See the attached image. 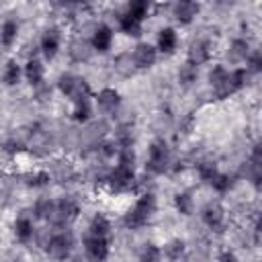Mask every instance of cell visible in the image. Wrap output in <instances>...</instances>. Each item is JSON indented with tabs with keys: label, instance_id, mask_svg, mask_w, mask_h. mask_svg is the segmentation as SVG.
Here are the masks:
<instances>
[{
	"label": "cell",
	"instance_id": "6da1fadb",
	"mask_svg": "<svg viewBox=\"0 0 262 262\" xmlns=\"http://www.w3.org/2000/svg\"><path fill=\"white\" fill-rule=\"evenodd\" d=\"M154 211H156V196H154L151 192H143V194L135 201V205L127 211V215H125V225L131 227V229L143 227V225L149 221V217L154 215Z\"/></svg>",
	"mask_w": 262,
	"mask_h": 262
},
{
	"label": "cell",
	"instance_id": "7a4b0ae2",
	"mask_svg": "<svg viewBox=\"0 0 262 262\" xmlns=\"http://www.w3.org/2000/svg\"><path fill=\"white\" fill-rule=\"evenodd\" d=\"M80 213V207L76 201L72 199H59V201H51V207H49V213H47V221L51 225H68L70 221H74Z\"/></svg>",
	"mask_w": 262,
	"mask_h": 262
},
{
	"label": "cell",
	"instance_id": "3957f363",
	"mask_svg": "<svg viewBox=\"0 0 262 262\" xmlns=\"http://www.w3.org/2000/svg\"><path fill=\"white\" fill-rule=\"evenodd\" d=\"M57 86H59V90H61L72 102L82 100V98H88V94H90V88H88L86 80L80 78V76H74V74H63V76H59Z\"/></svg>",
	"mask_w": 262,
	"mask_h": 262
},
{
	"label": "cell",
	"instance_id": "277c9868",
	"mask_svg": "<svg viewBox=\"0 0 262 262\" xmlns=\"http://www.w3.org/2000/svg\"><path fill=\"white\" fill-rule=\"evenodd\" d=\"M170 166V151H168V145L162 141V139H156L149 147V158H147V172L151 174H164Z\"/></svg>",
	"mask_w": 262,
	"mask_h": 262
},
{
	"label": "cell",
	"instance_id": "5b68a950",
	"mask_svg": "<svg viewBox=\"0 0 262 262\" xmlns=\"http://www.w3.org/2000/svg\"><path fill=\"white\" fill-rule=\"evenodd\" d=\"M108 186L115 190V192H125V190H131L133 182H135V174H133V168H127V166H115L108 176Z\"/></svg>",
	"mask_w": 262,
	"mask_h": 262
},
{
	"label": "cell",
	"instance_id": "8992f818",
	"mask_svg": "<svg viewBox=\"0 0 262 262\" xmlns=\"http://www.w3.org/2000/svg\"><path fill=\"white\" fill-rule=\"evenodd\" d=\"M45 250H47V254L53 260H66L70 256V250H72V237H70V233L57 231V233L49 235V239L45 244Z\"/></svg>",
	"mask_w": 262,
	"mask_h": 262
},
{
	"label": "cell",
	"instance_id": "52a82bcc",
	"mask_svg": "<svg viewBox=\"0 0 262 262\" xmlns=\"http://www.w3.org/2000/svg\"><path fill=\"white\" fill-rule=\"evenodd\" d=\"M84 250L90 262H104L108 258V242L106 237H98V235H86L84 237Z\"/></svg>",
	"mask_w": 262,
	"mask_h": 262
},
{
	"label": "cell",
	"instance_id": "ba28073f",
	"mask_svg": "<svg viewBox=\"0 0 262 262\" xmlns=\"http://www.w3.org/2000/svg\"><path fill=\"white\" fill-rule=\"evenodd\" d=\"M156 57H158V49L149 43H139L135 49H133V66L139 68V70H145V68H151L156 63Z\"/></svg>",
	"mask_w": 262,
	"mask_h": 262
},
{
	"label": "cell",
	"instance_id": "9c48e42d",
	"mask_svg": "<svg viewBox=\"0 0 262 262\" xmlns=\"http://www.w3.org/2000/svg\"><path fill=\"white\" fill-rule=\"evenodd\" d=\"M203 221L211 227V229H215V231H223V225H225V211H223V207L219 205V203H207L205 207H203Z\"/></svg>",
	"mask_w": 262,
	"mask_h": 262
},
{
	"label": "cell",
	"instance_id": "30bf717a",
	"mask_svg": "<svg viewBox=\"0 0 262 262\" xmlns=\"http://www.w3.org/2000/svg\"><path fill=\"white\" fill-rule=\"evenodd\" d=\"M61 45V33L59 29H47L41 37V51L47 59H53L57 55V49Z\"/></svg>",
	"mask_w": 262,
	"mask_h": 262
},
{
	"label": "cell",
	"instance_id": "8fae6325",
	"mask_svg": "<svg viewBox=\"0 0 262 262\" xmlns=\"http://www.w3.org/2000/svg\"><path fill=\"white\" fill-rule=\"evenodd\" d=\"M90 45H92L96 51H100V53L108 51L111 45H113V29H111L108 25H98V27H94Z\"/></svg>",
	"mask_w": 262,
	"mask_h": 262
},
{
	"label": "cell",
	"instance_id": "7c38bea8",
	"mask_svg": "<svg viewBox=\"0 0 262 262\" xmlns=\"http://www.w3.org/2000/svg\"><path fill=\"white\" fill-rule=\"evenodd\" d=\"M209 57H211V45L205 39H196V41L190 43V47H188V63L199 68L201 63L209 61Z\"/></svg>",
	"mask_w": 262,
	"mask_h": 262
},
{
	"label": "cell",
	"instance_id": "4fadbf2b",
	"mask_svg": "<svg viewBox=\"0 0 262 262\" xmlns=\"http://www.w3.org/2000/svg\"><path fill=\"white\" fill-rule=\"evenodd\" d=\"M96 102H98V108H100L102 113L111 115V113H115V111L119 108V104H121V96H119L117 90H113V88H104V90L98 92Z\"/></svg>",
	"mask_w": 262,
	"mask_h": 262
},
{
	"label": "cell",
	"instance_id": "5bb4252c",
	"mask_svg": "<svg viewBox=\"0 0 262 262\" xmlns=\"http://www.w3.org/2000/svg\"><path fill=\"white\" fill-rule=\"evenodd\" d=\"M199 10H201V6H199L196 2H192V0H182V2H178V4L174 6V16H176L178 23H190V20L199 14Z\"/></svg>",
	"mask_w": 262,
	"mask_h": 262
},
{
	"label": "cell",
	"instance_id": "9a60e30c",
	"mask_svg": "<svg viewBox=\"0 0 262 262\" xmlns=\"http://www.w3.org/2000/svg\"><path fill=\"white\" fill-rule=\"evenodd\" d=\"M176 45H178V37H176V31L174 29L166 27V29H162L158 33V49L162 53H174Z\"/></svg>",
	"mask_w": 262,
	"mask_h": 262
},
{
	"label": "cell",
	"instance_id": "2e32d148",
	"mask_svg": "<svg viewBox=\"0 0 262 262\" xmlns=\"http://www.w3.org/2000/svg\"><path fill=\"white\" fill-rule=\"evenodd\" d=\"M68 51H70V57L74 61H86L92 55V45L88 41H84V39H76V41L70 43V49Z\"/></svg>",
	"mask_w": 262,
	"mask_h": 262
},
{
	"label": "cell",
	"instance_id": "e0dca14e",
	"mask_svg": "<svg viewBox=\"0 0 262 262\" xmlns=\"http://www.w3.org/2000/svg\"><path fill=\"white\" fill-rule=\"evenodd\" d=\"M43 74H45V70H43V66H41L39 59H29L27 61V66H25V78H27V82L31 86H41Z\"/></svg>",
	"mask_w": 262,
	"mask_h": 262
},
{
	"label": "cell",
	"instance_id": "ac0fdd59",
	"mask_svg": "<svg viewBox=\"0 0 262 262\" xmlns=\"http://www.w3.org/2000/svg\"><path fill=\"white\" fill-rule=\"evenodd\" d=\"M248 55H250V45H248V41H244V39H235V41L231 43L229 51H227V57H229V61H233V63L246 61Z\"/></svg>",
	"mask_w": 262,
	"mask_h": 262
},
{
	"label": "cell",
	"instance_id": "d6986e66",
	"mask_svg": "<svg viewBox=\"0 0 262 262\" xmlns=\"http://www.w3.org/2000/svg\"><path fill=\"white\" fill-rule=\"evenodd\" d=\"M119 27H121V31L125 33V35H129V37H139L141 35V20L139 18H135V16H131V14H123L121 18H119Z\"/></svg>",
	"mask_w": 262,
	"mask_h": 262
},
{
	"label": "cell",
	"instance_id": "ffe728a7",
	"mask_svg": "<svg viewBox=\"0 0 262 262\" xmlns=\"http://www.w3.org/2000/svg\"><path fill=\"white\" fill-rule=\"evenodd\" d=\"M14 233H16V237L20 242H29L33 237V233H35V227H33L31 219L29 217H18L14 221Z\"/></svg>",
	"mask_w": 262,
	"mask_h": 262
},
{
	"label": "cell",
	"instance_id": "44dd1931",
	"mask_svg": "<svg viewBox=\"0 0 262 262\" xmlns=\"http://www.w3.org/2000/svg\"><path fill=\"white\" fill-rule=\"evenodd\" d=\"M90 235H98V237H106L111 233V223L104 215H94L90 221Z\"/></svg>",
	"mask_w": 262,
	"mask_h": 262
},
{
	"label": "cell",
	"instance_id": "7402d4cb",
	"mask_svg": "<svg viewBox=\"0 0 262 262\" xmlns=\"http://www.w3.org/2000/svg\"><path fill=\"white\" fill-rule=\"evenodd\" d=\"M16 35H18V25H16V20H6L4 25H2V29H0V41H2V45H6V47H10L14 41H16Z\"/></svg>",
	"mask_w": 262,
	"mask_h": 262
},
{
	"label": "cell",
	"instance_id": "603a6c76",
	"mask_svg": "<svg viewBox=\"0 0 262 262\" xmlns=\"http://www.w3.org/2000/svg\"><path fill=\"white\" fill-rule=\"evenodd\" d=\"M92 115V108H90V100L88 98H82V100H76L74 102V111H72V117L74 121L78 123H86Z\"/></svg>",
	"mask_w": 262,
	"mask_h": 262
},
{
	"label": "cell",
	"instance_id": "cb8c5ba5",
	"mask_svg": "<svg viewBox=\"0 0 262 262\" xmlns=\"http://www.w3.org/2000/svg\"><path fill=\"white\" fill-rule=\"evenodd\" d=\"M196 76H199V68L188 61L184 66H180V70H178V82L182 86H190L192 82H196Z\"/></svg>",
	"mask_w": 262,
	"mask_h": 262
},
{
	"label": "cell",
	"instance_id": "d4e9b609",
	"mask_svg": "<svg viewBox=\"0 0 262 262\" xmlns=\"http://www.w3.org/2000/svg\"><path fill=\"white\" fill-rule=\"evenodd\" d=\"M164 256L170 260V262H178L182 256H184V242L180 239H172L164 246Z\"/></svg>",
	"mask_w": 262,
	"mask_h": 262
},
{
	"label": "cell",
	"instance_id": "484cf974",
	"mask_svg": "<svg viewBox=\"0 0 262 262\" xmlns=\"http://www.w3.org/2000/svg\"><path fill=\"white\" fill-rule=\"evenodd\" d=\"M174 205L182 215H192V211H194V201L188 192H178L174 196Z\"/></svg>",
	"mask_w": 262,
	"mask_h": 262
},
{
	"label": "cell",
	"instance_id": "4316f807",
	"mask_svg": "<svg viewBox=\"0 0 262 262\" xmlns=\"http://www.w3.org/2000/svg\"><path fill=\"white\" fill-rule=\"evenodd\" d=\"M127 14H131V16H135V18L143 20V18L149 14V2H147V0H133V2H129Z\"/></svg>",
	"mask_w": 262,
	"mask_h": 262
},
{
	"label": "cell",
	"instance_id": "83f0119b",
	"mask_svg": "<svg viewBox=\"0 0 262 262\" xmlns=\"http://www.w3.org/2000/svg\"><path fill=\"white\" fill-rule=\"evenodd\" d=\"M162 258V250L156 244H143V248L139 250V262H160Z\"/></svg>",
	"mask_w": 262,
	"mask_h": 262
},
{
	"label": "cell",
	"instance_id": "f1b7e54d",
	"mask_svg": "<svg viewBox=\"0 0 262 262\" xmlns=\"http://www.w3.org/2000/svg\"><path fill=\"white\" fill-rule=\"evenodd\" d=\"M227 74H229V72H227L223 66H215V68L209 72V82H211V86H213V92H217V90L225 84Z\"/></svg>",
	"mask_w": 262,
	"mask_h": 262
},
{
	"label": "cell",
	"instance_id": "f546056e",
	"mask_svg": "<svg viewBox=\"0 0 262 262\" xmlns=\"http://www.w3.org/2000/svg\"><path fill=\"white\" fill-rule=\"evenodd\" d=\"M2 80H4V84H8V86L18 84V80H20V68H18L16 61H8V63H6L4 74H2Z\"/></svg>",
	"mask_w": 262,
	"mask_h": 262
},
{
	"label": "cell",
	"instance_id": "4dcf8cb0",
	"mask_svg": "<svg viewBox=\"0 0 262 262\" xmlns=\"http://www.w3.org/2000/svg\"><path fill=\"white\" fill-rule=\"evenodd\" d=\"M196 170H199L201 180H205V182H211V180L215 178V174H217V168H215L213 162H201Z\"/></svg>",
	"mask_w": 262,
	"mask_h": 262
},
{
	"label": "cell",
	"instance_id": "1f68e13d",
	"mask_svg": "<svg viewBox=\"0 0 262 262\" xmlns=\"http://www.w3.org/2000/svg\"><path fill=\"white\" fill-rule=\"evenodd\" d=\"M209 184H211L217 192H225V190H229V188H231V178H229L227 174H219V172H217V174H215V178H213Z\"/></svg>",
	"mask_w": 262,
	"mask_h": 262
},
{
	"label": "cell",
	"instance_id": "d6a6232c",
	"mask_svg": "<svg viewBox=\"0 0 262 262\" xmlns=\"http://www.w3.org/2000/svg\"><path fill=\"white\" fill-rule=\"evenodd\" d=\"M49 174L47 172H35L31 176H27V184L29 186H35V188H41V186H47L49 184Z\"/></svg>",
	"mask_w": 262,
	"mask_h": 262
},
{
	"label": "cell",
	"instance_id": "836d02e7",
	"mask_svg": "<svg viewBox=\"0 0 262 262\" xmlns=\"http://www.w3.org/2000/svg\"><path fill=\"white\" fill-rule=\"evenodd\" d=\"M119 166H127V168H133V162H135V154L131 147H119Z\"/></svg>",
	"mask_w": 262,
	"mask_h": 262
},
{
	"label": "cell",
	"instance_id": "e575fe53",
	"mask_svg": "<svg viewBox=\"0 0 262 262\" xmlns=\"http://www.w3.org/2000/svg\"><path fill=\"white\" fill-rule=\"evenodd\" d=\"M246 61H248L246 72H260V70H262V53H260V51H252V53L246 57Z\"/></svg>",
	"mask_w": 262,
	"mask_h": 262
},
{
	"label": "cell",
	"instance_id": "d590c367",
	"mask_svg": "<svg viewBox=\"0 0 262 262\" xmlns=\"http://www.w3.org/2000/svg\"><path fill=\"white\" fill-rule=\"evenodd\" d=\"M49 207H51V199H39L35 203V215L41 217V219H45L47 213H49Z\"/></svg>",
	"mask_w": 262,
	"mask_h": 262
},
{
	"label": "cell",
	"instance_id": "8d00e7d4",
	"mask_svg": "<svg viewBox=\"0 0 262 262\" xmlns=\"http://www.w3.org/2000/svg\"><path fill=\"white\" fill-rule=\"evenodd\" d=\"M219 262H237V258H235L233 252H223V254L219 256Z\"/></svg>",
	"mask_w": 262,
	"mask_h": 262
}]
</instances>
